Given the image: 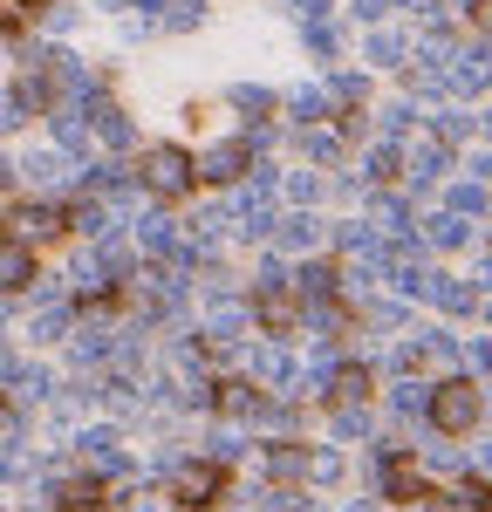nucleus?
I'll use <instances>...</instances> for the list:
<instances>
[{"mask_svg": "<svg viewBox=\"0 0 492 512\" xmlns=\"http://www.w3.org/2000/svg\"><path fill=\"white\" fill-rule=\"evenodd\" d=\"M287 7L301 14V28H328V14H335L328 0H287Z\"/></svg>", "mask_w": 492, "mask_h": 512, "instance_id": "27", "label": "nucleus"}, {"mask_svg": "<svg viewBox=\"0 0 492 512\" xmlns=\"http://www.w3.org/2000/svg\"><path fill=\"white\" fill-rule=\"evenodd\" d=\"M233 103L253 110V117H260V110H274V96H267V89H233Z\"/></svg>", "mask_w": 492, "mask_h": 512, "instance_id": "35", "label": "nucleus"}, {"mask_svg": "<svg viewBox=\"0 0 492 512\" xmlns=\"http://www.w3.org/2000/svg\"><path fill=\"white\" fill-rule=\"evenodd\" d=\"M287 110H294L301 123H322V117H328V96H322V89H301V96H294Z\"/></svg>", "mask_w": 492, "mask_h": 512, "instance_id": "24", "label": "nucleus"}, {"mask_svg": "<svg viewBox=\"0 0 492 512\" xmlns=\"http://www.w3.org/2000/svg\"><path fill=\"white\" fill-rule=\"evenodd\" d=\"M472 178H492V151H479V158H472Z\"/></svg>", "mask_w": 492, "mask_h": 512, "instance_id": "40", "label": "nucleus"}, {"mask_svg": "<svg viewBox=\"0 0 492 512\" xmlns=\"http://www.w3.org/2000/svg\"><path fill=\"white\" fill-rule=\"evenodd\" d=\"M55 233H69V219H62L55 205H21V212H14V239L35 246V239H55Z\"/></svg>", "mask_w": 492, "mask_h": 512, "instance_id": "9", "label": "nucleus"}, {"mask_svg": "<svg viewBox=\"0 0 492 512\" xmlns=\"http://www.w3.org/2000/svg\"><path fill=\"white\" fill-rule=\"evenodd\" d=\"M431 301H438L445 315H472V308H479V287H472V280H451V274H431Z\"/></svg>", "mask_w": 492, "mask_h": 512, "instance_id": "12", "label": "nucleus"}, {"mask_svg": "<svg viewBox=\"0 0 492 512\" xmlns=\"http://www.w3.org/2000/svg\"><path fill=\"white\" fill-rule=\"evenodd\" d=\"M383 499H404V506L424 499V472H417L410 451H390V458H383Z\"/></svg>", "mask_w": 492, "mask_h": 512, "instance_id": "5", "label": "nucleus"}, {"mask_svg": "<svg viewBox=\"0 0 492 512\" xmlns=\"http://www.w3.org/2000/svg\"><path fill=\"white\" fill-rule=\"evenodd\" d=\"M212 403H219L226 417H253V410H260V390H253L246 376H233V383H219V390H212Z\"/></svg>", "mask_w": 492, "mask_h": 512, "instance_id": "14", "label": "nucleus"}, {"mask_svg": "<svg viewBox=\"0 0 492 512\" xmlns=\"http://www.w3.org/2000/svg\"><path fill=\"white\" fill-rule=\"evenodd\" d=\"M451 212L479 219V212H486V185H479V178H472V185H451Z\"/></svg>", "mask_w": 492, "mask_h": 512, "instance_id": "22", "label": "nucleus"}, {"mask_svg": "<svg viewBox=\"0 0 492 512\" xmlns=\"http://www.w3.org/2000/svg\"><path fill=\"white\" fill-rule=\"evenodd\" d=\"M267 506H274V512H301V506H308V492H294V485H281V492H267Z\"/></svg>", "mask_w": 492, "mask_h": 512, "instance_id": "34", "label": "nucleus"}, {"mask_svg": "<svg viewBox=\"0 0 492 512\" xmlns=\"http://www.w3.org/2000/svg\"><path fill=\"white\" fill-rule=\"evenodd\" d=\"M308 478H315V485H335V478H342V458H335V451L308 458Z\"/></svg>", "mask_w": 492, "mask_h": 512, "instance_id": "31", "label": "nucleus"}, {"mask_svg": "<svg viewBox=\"0 0 492 512\" xmlns=\"http://www.w3.org/2000/svg\"><path fill=\"white\" fill-rule=\"evenodd\" d=\"M486 130H492V117H486Z\"/></svg>", "mask_w": 492, "mask_h": 512, "instance_id": "48", "label": "nucleus"}, {"mask_svg": "<svg viewBox=\"0 0 492 512\" xmlns=\"http://www.w3.org/2000/svg\"><path fill=\"white\" fill-rule=\"evenodd\" d=\"M479 465H486V472H492V444H486V451H479Z\"/></svg>", "mask_w": 492, "mask_h": 512, "instance_id": "44", "label": "nucleus"}, {"mask_svg": "<svg viewBox=\"0 0 492 512\" xmlns=\"http://www.w3.org/2000/svg\"><path fill=\"white\" fill-rule=\"evenodd\" d=\"M253 376H260V383H287V355H253Z\"/></svg>", "mask_w": 492, "mask_h": 512, "instance_id": "28", "label": "nucleus"}, {"mask_svg": "<svg viewBox=\"0 0 492 512\" xmlns=\"http://www.w3.org/2000/svg\"><path fill=\"white\" fill-rule=\"evenodd\" d=\"M199 21H205V0H164V28L185 35V28H199Z\"/></svg>", "mask_w": 492, "mask_h": 512, "instance_id": "20", "label": "nucleus"}, {"mask_svg": "<svg viewBox=\"0 0 492 512\" xmlns=\"http://www.w3.org/2000/svg\"><path fill=\"white\" fill-rule=\"evenodd\" d=\"M363 55H369V62H397V55H404V41H397V35H369Z\"/></svg>", "mask_w": 492, "mask_h": 512, "instance_id": "29", "label": "nucleus"}, {"mask_svg": "<svg viewBox=\"0 0 492 512\" xmlns=\"http://www.w3.org/2000/svg\"><path fill=\"white\" fill-rule=\"evenodd\" d=\"M390 7H397V0H356V14H363V21H383Z\"/></svg>", "mask_w": 492, "mask_h": 512, "instance_id": "39", "label": "nucleus"}, {"mask_svg": "<svg viewBox=\"0 0 492 512\" xmlns=\"http://www.w3.org/2000/svg\"><path fill=\"white\" fill-rule=\"evenodd\" d=\"M369 178H390V171H397V158H390V151H383V144H376V151H369Z\"/></svg>", "mask_w": 492, "mask_h": 512, "instance_id": "37", "label": "nucleus"}, {"mask_svg": "<svg viewBox=\"0 0 492 512\" xmlns=\"http://www.w3.org/2000/svg\"><path fill=\"white\" fill-rule=\"evenodd\" d=\"M328 396H335V403H363L369 396V369H335V376H328Z\"/></svg>", "mask_w": 492, "mask_h": 512, "instance_id": "17", "label": "nucleus"}, {"mask_svg": "<svg viewBox=\"0 0 492 512\" xmlns=\"http://www.w3.org/2000/svg\"><path fill=\"white\" fill-rule=\"evenodd\" d=\"M335 103H342V117H356L363 110V76H335V89H328Z\"/></svg>", "mask_w": 492, "mask_h": 512, "instance_id": "23", "label": "nucleus"}, {"mask_svg": "<svg viewBox=\"0 0 492 512\" xmlns=\"http://www.w3.org/2000/svg\"><path fill=\"white\" fill-rule=\"evenodd\" d=\"M55 506L62 512H103L110 492H103V478H62V485H55Z\"/></svg>", "mask_w": 492, "mask_h": 512, "instance_id": "11", "label": "nucleus"}, {"mask_svg": "<svg viewBox=\"0 0 492 512\" xmlns=\"http://www.w3.org/2000/svg\"><path fill=\"white\" fill-rule=\"evenodd\" d=\"M0 424H7V396H0Z\"/></svg>", "mask_w": 492, "mask_h": 512, "instance_id": "46", "label": "nucleus"}, {"mask_svg": "<svg viewBox=\"0 0 492 512\" xmlns=\"http://www.w3.org/2000/svg\"><path fill=\"white\" fill-rule=\"evenodd\" d=\"M404 164H410V185H431V178L445 171V137H417Z\"/></svg>", "mask_w": 492, "mask_h": 512, "instance_id": "13", "label": "nucleus"}, {"mask_svg": "<svg viewBox=\"0 0 492 512\" xmlns=\"http://www.w3.org/2000/svg\"><path fill=\"white\" fill-rule=\"evenodd\" d=\"M431 424H438L445 437H465L472 424H479V390H472L465 376L438 383V390H431Z\"/></svg>", "mask_w": 492, "mask_h": 512, "instance_id": "3", "label": "nucleus"}, {"mask_svg": "<svg viewBox=\"0 0 492 512\" xmlns=\"http://www.w3.org/2000/svg\"><path fill=\"white\" fill-rule=\"evenodd\" d=\"M7 178H14V164H0V185H7Z\"/></svg>", "mask_w": 492, "mask_h": 512, "instance_id": "45", "label": "nucleus"}, {"mask_svg": "<svg viewBox=\"0 0 492 512\" xmlns=\"http://www.w3.org/2000/svg\"><path fill=\"white\" fill-rule=\"evenodd\" d=\"M62 328H69V308H48V315H41V328H35V342H55Z\"/></svg>", "mask_w": 492, "mask_h": 512, "instance_id": "33", "label": "nucleus"}, {"mask_svg": "<svg viewBox=\"0 0 492 512\" xmlns=\"http://www.w3.org/2000/svg\"><path fill=\"white\" fill-rule=\"evenodd\" d=\"M356 512H363V506H356Z\"/></svg>", "mask_w": 492, "mask_h": 512, "instance_id": "49", "label": "nucleus"}, {"mask_svg": "<svg viewBox=\"0 0 492 512\" xmlns=\"http://www.w3.org/2000/svg\"><path fill=\"white\" fill-rule=\"evenodd\" d=\"M479 21H486V35H492V0H486V7H479Z\"/></svg>", "mask_w": 492, "mask_h": 512, "instance_id": "41", "label": "nucleus"}, {"mask_svg": "<svg viewBox=\"0 0 492 512\" xmlns=\"http://www.w3.org/2000/svg\"><path fill=\"white\" fill-rule=\"evenodd\" d=\"M301 144H308V158H315V164H335V151H342V144H335V137H328V130H308V137H301Z\"/></svg>", "mask_w": 492, "mask_h": 512, "instance_id": "30", "label": "nucleus"}, {"mask_svg": "<svg viewBox=\"0 0 492 512\" xmlns=\"http://www.w3.org/2000/svg\"><path fill=\"white\" fill-rule=\"evenodd\" d=\"M21 171H28V178H35V185H48V178H62V164L48 158V151H35V158L21 164Z\"/></svg>", "mask_w": 492, "mask_h": 512, "instance_id": "32", "label": "nucleus"}, {"mask_svg": "<svg viewBox=\"0 0 492 512\" xmlns=\"http://www.w3.org/2000/svg\"><path fill=\"white\" fill-rule=\"evenodd\" d=\"M21 117H28V103H21V96H0V137H7Z\"/></svg>", "mask_w": 492, "mask_h": 512, "instance_id": "36", "label": "nucleus"}, {"mask_svg": "<svg viewBox=\"0 0 492 512\" xmlns=\"http://www.w3.org/2000/svg\"><path fill=\"white\" fill-rule=\"evenodd\" d=\"M465 130H472V117H445V123H438V137H445V144H458Z\"/></svg>", "mask_w": 492, "mask_h": 512, "instance_id": "38", "label": "nucleus"}, {"mask_svg": "<svg viewBox=\"0 0 492 512\" xmlns=\"http://www.w3.org/2000/svg\"><path fill=\"white\" fill-rule=\"evenodd\" d=\"M301 301H308V294H301L281 267H267V274H260V287H253V321H260L267 335H294V328H301V315H308Z\"/></svg>", "mask_w": 492, "mask_h": 512, "instance_id": "1", "label": "nucleus"}, {"mask_svg": "<svg viewBox=\"0 0 492 512\" xmlns=\"http://www.w3.org/2000/svg\"><path fill=\"white\" fill-rule=\"evenodd\" d=\"M486 321H492V308H486Z\"/></svg>", "mask_w": 492, "mask_h": 512, "instance_id": "47", "label": "nucleus"}, {"mask_svg": "<svg viewBox=\"0 0 492 512\" xmlns=\"http://www.w3.org/2000/svg\"><path fill=\"white\" fill-rule=\"evenodd\" d=\"M240 335H246L240 308H219V315H212V342H240Z\"/></svg>", "mask_w": 492, "mask_h": 512, "instance_id": "25", "label": "nucleus"}, {"mask_svg": "<svg viewBox=\"0 0 492 512\" xmlns=\"http://www.w3.org/2000/svg\"><path fill=\"white\" fill-rule=\"evenodd\" d=\"M89 117H96V130H103V144H130V123H123V110L110 103V96H96Z\"/></svg>", "mask_w": 492, "mask_h": 512, "instance_id": "15", "label": "nucleus"}, {"mask_svg": "<svg viewBox=\"0 0 492 512\" xmlns=\"http://www.w3.org/2000/svg\"><path fill=\"white\" fill-rule=\"evenodd\" d=\"M55 137H62V151H89V130H82V117H55Z\"/></svg>", "mask_w": 492, "mask_h": 512, "instance_id": "26", "label": "nucleus"}, {"mask_svg": "<svg viewBox=\"0 0 492 512\" xmlns=\"http://www.w3.org/2000/svg\"><path fill=\"white\" fill-rule=\"evenodd\" d=\"M486 82H492V48H458V55H451V89L472 96V89H486Z\"/></svg>", "mask_w": 492, "mask_h": 512, "instance_id": "10", "label": "nucleus"}, {"mask_svg": "<svg viewBox=\"0 0 492 512\" xmlns=\"http://www.w3.org/2000/svg\"><path fill=\"white\" fill-rule=\"evenodd\" d=\"M315 233H322V219H315V212H294V219H281V226H274V239H281V246H315Z\"/></svg>", "mask_w": 492, "mask_h": 512, "instance_id": "16", "label": "nucleus"}, {"mask_svg": "<svg viewBox=\"0 0 492 512\" xmlns=\"http://www.w3.org/2000/svg\"><path fill=\"white\" fill-rule=\"evenodd\" d=\"M14 287H35V253H28V239H0V294H14Z\"/></svg>", "mask_w": 492, "mask_h": 512, "instance_id": "6", "label": "nucleus"}, {"mask_svg": "<svg viewBox=\"0 0 492 512\" xmlns=\"http://www.w3.org/2000/svg\"><path fill=\"white\" fill-rule=\"evenodd\" d=\"M246 171H253V137H233V144L205 151V164H199V178H212V185H233Z\"/></svg>", "mask_w": 492, "mask_h": 512, "instance_id": "4", "label": "nucleus"}, {"mask_svg": "<svg viewBox=\"0 0 492 512\" xmlns=\"http://www.w3.org/2000/svg\"><path fill=\"white\" fill-rule=\"evenodd\" d=\"M267 472L274 478H308V451H301V444H274V451H267Z\"/></svg>", "mask_w": 492, "mask_h": 512, "instance_id": "18", "label": "nucleus"}, {"mask_svg": "<svg viewBox=\"0 0 492 512\" xmlns=\"http://www.w3.org/2000/svg\"><path fill=\"white\" fill-rule=\"evenodd\" d=\"M192 178H199V164L185 158L178 144H144V158H137V185L151 198H185L192 192Z\"/></svg>", "mask_w": 492, "mask_h": 512, "instance_id": "2", "label": "nucleus"}, {"mask_svg": "<svg viewBox=\"0 0 492 512\" xmlns=\"http://www.w3.org/2000/svg\"><path fill=\"white\" fill-rule=\"evenodd\" d=\"M82 185H89V192H103V198H123V192H130V178H123L117 164H96V171H89Z\"/></svg>", "mask_w": 492, "mask_h": 512, "instance_id": "21", "label": "nucleus"}, {"mask_svg": "<svg viewBox=\"0 0 492 512\" xmlns=\"http://www.w3.org/2000/svg\"><path fill=\"white\" fill-rule=\"evenodd\" d=\"M219 492H226V465H178V499L205 506V499H219Z\"/></svg>", "mask_w": 492, "mask_h": 512, "instance_id": "7", "label": "nucleus"}, {"mask_svg": "<svg viewBox=\"0 0 492 512\" xmlns=\"http://www.w3.org/2000/svg\"><path fill=\"white\" fill-rule=\"evenodd\" d=\"M14 7H55V0H14Z\"/></svg>", "mask_w": 492, "mask_h": 512, "instance_id": "43", "label": "nucleus"}, {"mask_svg": "<svg viewBox=\"0 0 492 512\" xmlns=\"http://www.w3.org/2000/svg\"><path fill=\"white\" fill-rule=\"evenodd\" d=\"M424 512H492V492L472 478V485H451V492H424Z\"/></svg>", "mask_w": 492, "mask_h": 512, "instance_id": "8", "label": "nucleus"}, {"mask_svg": "<svg viewBox=\"0 0 492 512\" xmlns=\"http://www.w3.org/2000/svg\"><path fill=\"white\" fill-rule=\"evenodd\" d=\"M424 233L438 239V246H465L472 226H465V212H438V219H424Z\"/></svg>", "mask_w": 492, "mask_h": 512, "instance_id": "19", "label": "nucleus"}, {"mask_svg": "<svg viewBox=\"0 0 492 512\" xmlns=\"http://www.w3.org/2000/svg\"><path fill=\"white\" fill-rule=\"evenodd\" d=\"M178 512H212V499H205V506H192V499H185V506H178Z\"/></svg>", "mask_w": 492, "mask_h": 512, "instance_id": "42", "label": "nucleus"}]
</instances>
